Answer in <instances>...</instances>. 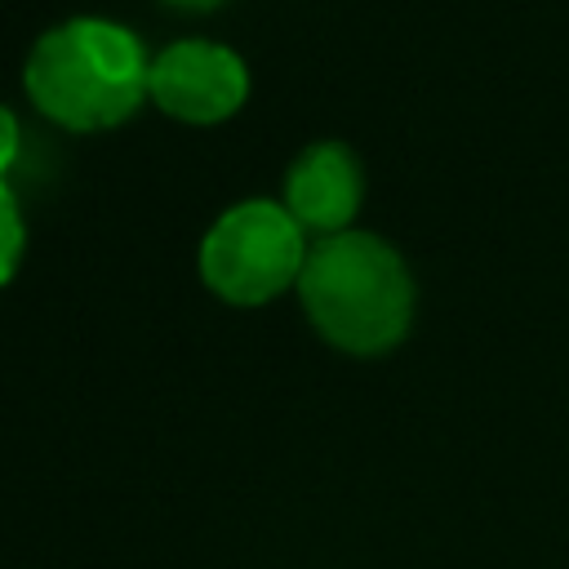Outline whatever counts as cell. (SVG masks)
<instances>
[{"instance_id": "cell-1", "label": "cell", "mask_w": 569, "mask_h": 569, "mask_svg": "<svg viewBox=\"0 0 569 569\" xmlns=\"http://www.w3.org/2000/svg\"><path fill=\"white\" fill-rule=\"evenodd\" d=\"M22 89L44 120L71 133H102L151 98V58L129 27L71 18L31 44Z\"/></svg>"}, {"instance_id": "cell-2", "label": "cell", "mask_w": 569, "mask_h": 569, "mask_svg": "<svg viewBox=\"0 0 569 569\" xmlns=\"http://www.w3.org/2000/svg\"><path fill=\"white\" fill-rule=\"evenodd\" d=\"M298 298L311 329L347 356L391 351L413 320L409 267L373 231L316 240L298 276Z\"/></svg>"}, {"instance_id": "cell-3", "label": "cell", "mask_w": 569, "mask_h": 569, "mask_svg": "<svg viewBox=\"0 0 569 569\" xmlns=\"http://www.w3.org/2000/svg\"><path fill=\"white\" fill-rule=\"evenodd\" d=\"M311 244L280 200L231 204L200 240V280L227 307H267L298 289Z\"/></svg>"}, {"instance_id": "cell-4", "label": "cell", "mask_w": 569, "mask_h": 569, "mask_svg": "<svg viewBox=\"0 0 569 569\" xmlns=\"http://www.w3.org/2000/svg\"><path fill=\"white\" fill-rule=\"evenodd\" d=\"M249 98V67L218 40H173L151 58V102L178 124H222Z\"/></svg>"}, {"instance_id": "cell-5", "label": "cell", "mask_w": 569, "mask_h": 569, "mask_svg": "<svg viewBox=\"0 0 569 569\" xmlns=\"http://www.w3.org/2000/svg\"><path fill=\"white\" fill-rule=\"evenodd\" d=\"M360 196H365V173L351 147L342 142H311L284 173V209L293 213V222L325 240L338 231H351L356 213H360Z\"/></svg>"}, {"instance_id": "cell-6", "label": "cell", "mask_w": 569, "mask_h": 569, "mask_svg": "<svg viewBox=\"0 0 569 569\" xmlns=\"http://www.w3.org/2000/svg\"><path fill=\"white\" fill-rule=\"evenodd\" d=\"M22 249H27V227H22V209L9 191V182L0 178V284L13 280L18 262H22Z\"/></svg>"}, {"instance_id": "cell-7", "label": "cell", "mask_w": 569, "mask_h": 569, "mask_svg": "<svg viewBox=\"0 0 569 569\" xmlns=\"http://www.w3.org/2000/svg\"><path fill=\"white\" fill-rule=\"evenodd\" d=\"M18 151H22V129H18L13 111H9V107H0V178L13 169Z\"/></svg>"}, {"instance_id": "cell-8", "label": "cell", "mask_w": 569, "mask_h": 569, "mask_svg": "<svg viewBox=\"0 0 569 569\" xmlns=\"http://www.w3.org/2000/svg\"><path fill=\"white\" fill-rule=\"evenodd\" d=\"M169 9H187V13H209V9H218L222 0H164Z\"/></svg>"}]
</instances>
